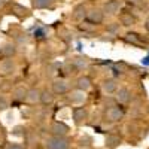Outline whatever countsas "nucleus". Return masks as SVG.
Instances as JSON below:
<instances>
[{"label":"nucleus","instance_id":"nucleus-1","mask_svg":"<svg viewBox=\"0 0 149 149\" xmlns=\"http://www.w3.org/2000/svg\"><path fill=\"white\" fill-rule=\"evenodd\" d=\"M45 149H70V139L51 136L45 140Z\"/></svg>","mask_w":149,"mask_h":149},{"label":"nucleus","instance_id":"nucleus-2","mask_svg":"<svg viewBox=\"0 0 149 149\" xmlns=\"http://www.w3.org/2000/svg\"><path fill=\"white\" fill-rule=\"evenodd\" d=\"M124 115H125V110H124V107L119 106V104L109 106L104 110V119L107 122H118L124 118Z\"/></svg>","mask_w":149,"mask_h":149},{"label":"nucleus","instance_id":"nucleus-3","mask_svg":"<svg viewBox=\"0 0 149 149\" xmlns=\"http://www.w3.org/2000/svg\"><path fill=\"white\" fill-rule=\"evenodd\" d=\"M17 70V64L14 60L10 58H6L3 61H0V76L3 78H8V76H12Z\"/></svg>","mask_w":149,"mask_h":149},{"label":"nucleus","instance_id":"nucleus-4","mask_svg":"<svg viewBox=\"0 0 149 149\" xmlns=\"http://www.w3.org/2000/svg\"><path fill=\"white\" fill-rule=\"evenodd\" d=\"M122 8V2L121 0H107V2L103 5V12L104 15H116L119 14V10Z\"/></svg>","mask_w":149,"mask_h":149},{"label":"nucleus","instance_id":"nucleus-5","mask_svg":"<svg viewBox=\"0 0 149 149\" xmlns=\"http://www.w3.org/2000/svg\"><path fill=\"white\" fill-rule=\"evenodd\" d=\"M49 131H51L52 136H60V137H66L69 133V125H66L64 122L60 121H54L49 127Z\"/></svg>","mask_w":149,"mask_h":149},{"label":"nucleus","instance_id":"nucleus-6","mask_svg":"<svg viewBox=\"0 0 149 149\" xmlns=\"http://www.w3.org/2000/svg\"><path fill=\"white\" fill-rule=\"evenodd\" d=\"M72 116H73V121H74L76 125H82V124L85 122V119L88 118V110H86V107H82V106L73 107Z\"/></svg>","mask_w":149,"mask_h":149},{"label":"nucleus","instance_id":"nucleus-7","mask_svg":"<svg viewBox=\"0 0 149 149\" xmlns=\"http://www.w3.org/2000/svg\"><path fill=\"white\" fill-rule=\"evenodd\" d=\"M86 19H88V22L94 24V26H100V24L103 22L104 19V12L103 9H91L88 10V17H86Z\"/></svg>","mask_w":149,"mask_h":149},{"label":"nucleus","instance_id":"nucleus-8","mask_svg":"<svg viewBox=\"0 0 149 149\" xmlns=\"http://www.w3.org/2000/svg\"><path fill=\"white\" fill-rule=\"evenodd\" d=\"M51 91L55 94V95H63L66 93H69V84L64 81V79H57L52 82L51 85Z\"/></svg>","mask_w":149,"mask_h":149},{"label":"nucleus","instance_id":"nucleus-9","mask_svg":"<svg viewBox=\"0 0 149 149\" xmlns=\"http://www.w3.org/2000/svg\"><path fill=\"white\" fill-rule=\"evenodd\" d=\"M17 54V45L12 43V42H6L0 46V57H3L5 60L6 58H12Z\"/></svg>","mask_w":149,"mask_h":149},{"label":"nucleus","instance_id":"nucleus-10","mask_svg":"<svg viewBox=\"0 0 149 149\" xmlns=\"http://www.w3.org/2000/svg\"><path fill=\"white\" fill-rule=\"evenodd\" d=\"M115 98H116V102L119 104H127L131 102V91L127 88V86H122V88H119L116 93H115Z\"/></svg>","mask_w":149,"mask_h":149},{"label":"nucleus","instance_id":"nucleus-11","mask_svg":"<svg viewBox=\"0 0 149 149\" xmlns=\"http://www.w3.org/2000/svg\"><path fill=\"white\" fill-rule=\"evenodd\" d=\"M124 42L134 46H145V40L139 33H127L124 36Z\"/></svg>","mask_w":149,"mask_h":149},{"label":"nucleus","instance_id":"nucleus-12","mask_svg":"<svg viewBox=\"0 0 149 149\" xmlns=\"http://www.w3.org/2000/svg\"><path fill=\"white\" fill-rule=\"evenodd\" d=\"M102 88L106 94H115L118 91V84L113 78H107L102 82Z\"/></svg>","mask_w":149,"mask_h":149},{"label":"nucleus","instance_id":"nucleus-13","mask_svg":"<svg viewBox=\"0 0 149 149\" xmlns=\"http://www.w3.org/2000/svg\"><path fill=\"white\" fill-rule=\"evenodd\" d=\"M74 85H76V90L86 93L91 88V78L90 76H79L76 79V84H74Z\"/></svg>","mask_w":149,"mask_h":149},{"label":"nucleus","instance_id":"nucleus-14","mask_svg":"<svg viewBox=\"0 0 149 149\" xmlns=\"http://www.w3.org/2000/svg\"><path fill=\"white\" fill-rule=\"evenodd\" d=\"M121 142H122V139L119 137L118 134H107L106 139H104V145L109 149H116L121 145Z\"/></svg>","mask_w":149,"mask_h":149},{"label":"nucleus","instance_id":"nucleus-15","mask_svg":"<svg viewBox=\"0 0 149 149\" xmlns=\"http://www.w3.org/2000/svg\"><path fill=\"white\" fill-rule=\"evenodd\" d=\"M85 98H86L85 93L84 91H79V90H74V91H72L69 94V102L72 104H81V103L85 102Z\"/></svg>","mask_w":149,"mask_h":149},{"label":"nucleus","instance_id":"nucleus-16","mask_svg":"<svg viewBox=\"0 0 149 149\" xmlns=\"http://www.w3.org/2000/svg\"><path fill=\"white\" fill-rule=\"evenodd\" d=\"M72 66H73L74 70L82 72V70H85L86 67H88V60L84 58V57H74L72 60Z\"/></svg>","mask_w":149,"mask_h":149},{"label":"nucleus","instance_id":"nucleus-17","mask_svg":"<svg viewBox=\"0 0 149 149\" xmlns=\"http://www.w3.org/2000/svg\"><path fill=\"white\" fill-rule=\"evenodd\" d=\"M40 103L43 106H49V104H52L54 103V93L51 90H42V94H40Z\"/></svg>","mask_w":149,"mask_h":149},{"label":"nucleus","instance_id":"nucleus-18","mask_svg":"<svg viewBox=\"0 0 149 149\" xmlns=\"http://www.w3.org/2000/svg\"><path fill=\"white\" fill-rule=\"evenodd\" d=\"M86 17H88V10H86L85 5H78L73 10V18L78 21H84Z\"/></svg>","mask_w":149,"mask_h":149},{"label":"nucleus","instance_id":"nucleus-19","mask_svg":"<svg viewBox=\"0 0 149 149\" xmlns=\"http://www.w3.org/2000/svg\"><path fill=\"white\" fill-rule=\"evenodd\" d=\"M40 94L42 91L37 90V88H30L29 93H27V102L29 103H40Z\"/></svg>","mask_w":149,"mask_h":149},{"label":"nucleus","instance_id":"nucleus-20","mask_svg":"<svg viewBox=\"0 0 149 149\" xmlns=\"http://www.w3.org/2000/svg\"><path fill=\"white\" fill-rule=\"evenodd\" d=\"M119 22L122 24L124 27H131L136 24V18L131 15V14H127V12H124V14L119 15Z\"/></svg>","mask_w":149,"mask_h":149},{"label":"nucleus","instance_id":"nucleus-21","mask_svg":"<svg viewBox=\"0 0 149 149\" xmlns=\"http://www.w3.org/2000/svg\"><path fill=\"white\" fill-rule=\"evenodd\" d=\"M54 3L55 0H31V5L34 9H48V8H52Z\"/></svg>","mask_w":149,"mask_h":149},{"label":"nucleus","instance_id":"nucleus-22","mask_svg":"<svg viewBox=\"0 0 149 149\" xmlns=\"http://www.w3.org/2000/svg\"><path fill=\"white\" fill-rule=\"evenodd\" d=\"M27 93H29V90H26L24 86H18V88L14 90V93H12V97H14V100H17V102H22V100H27Z\"/></svg>","mask_w":149,"mask_h":149},{"label":"nucleus","instance_id":"nucleus-23","mask_svg":"<svg viewBox=\"0 0 149 149\" xmlns=\"http://www.w3.org/2000/svg\"><path fill=\"white\" fill-rule=\"evenodd\" d=\"M12 12L14 14H17V15H19V17H27L29 15V9L27 8H24V6H21V5H12Z\"/></svg>","mask_w":149,"mask_h":149},{"label":"nucleus","instance_id":"nucleus-24","mask_svg":"<svg viewBox=\"0 0 149 149\" xmlns=\"http://www.w3.org/2000/svg\"><path fill=\"white\" fill-rule=\"evenodd\" d=\"M79 29L84 30V31H93L95 29V26H94V24H91V22H82L81 26H79Z\"/></svg>","mask_w":149,"mask_h":149},{"label":"nucleus","instance_id":"nucleus-25","mask_svg":"<svg viewBox=\"0 0 149 149\" xmlns=\"http://www.w3.org/2000/svg\"><path fill=\"white\" fill-rule=\"evenodd\" d=\"M9 107V102H8V98L3 97V95H0V110H6Z\"/></svg>","mask_w":149,"mask_h":149},{"label":"nucleus","instance_id":"nucleus-26","mask_svg":"<svg viewBox=\"0 0 149 149\" xmlns=\"http://www.w3.org/2000/svg\"><path fill=\"white\" fill-rule=\"evenodd\" d=\"M118 30H119V22H112V26L107 27V31L110 33H116Z\"/></svg>","mask_w":149,"mask_h":149},{"label":"nucleus","instance_id":"nucleus-27","mask_svg":"<svg viewBox=\"0 0 149 149\" xmlns=\"http://www.w3.org/2000/svg\"><path fill=\"white\" fill-rule=\"evenodd\" d=\"M5 149H24V146L19 145V143H9Z\"/></svg>","mask_w":149,"mask_h":149},{"label":"nucleus","instance_id":"nucleus-28","mask_svg":"<svg viewBox=\"0 0 149 149\" xmlns=\"http://www.w3.org/2000/svg\"><path fill=\"white\" fill-rule=\"evenodd\" d=\"M127 3H131V5H137V3H140L142 0H125Z\"/></svg>","mask_w":149,"mask_h":149},{"label":"nucleus","instance_id":"nucleus-29","mask_svg":"<svg viewBox=\"0 0 149 149\" xmlns=\"http://www.w3.org/2000/svg\"><path fill=\"white\" fill-rule=\"evenodd\" d=\"M145 29L149 31V18H148V19H146V22H145Z\"/></svg>","mask_w":149,"mask_h":149},{"label":"nucleus","instance_id":"nucleus-30","mask_svg":"<svg viewBox=\"0 0 149 149\" xmlns=\"http://www.w3.org/2000/svg\"><path fill=\"white\" fill-rule=\"evenodd\" d=\"M146 110H148V113H149V104H148V107H146Z\"/></svg>","mask_w":149,"mask_h":149},{"label":"nucleus","instance_id":"nucleus-31","mask_svg":"<svg viewBox=\"0 0 149 149\" xmlns=\"http://www.w3.org/2000/svg\"><path fill=\"white\" fill-rule=\"evenodd\" d=\"M0 9H2V2H0Z\"/></svg>","mask_w":149,"mask_h":149}]
</instances>
